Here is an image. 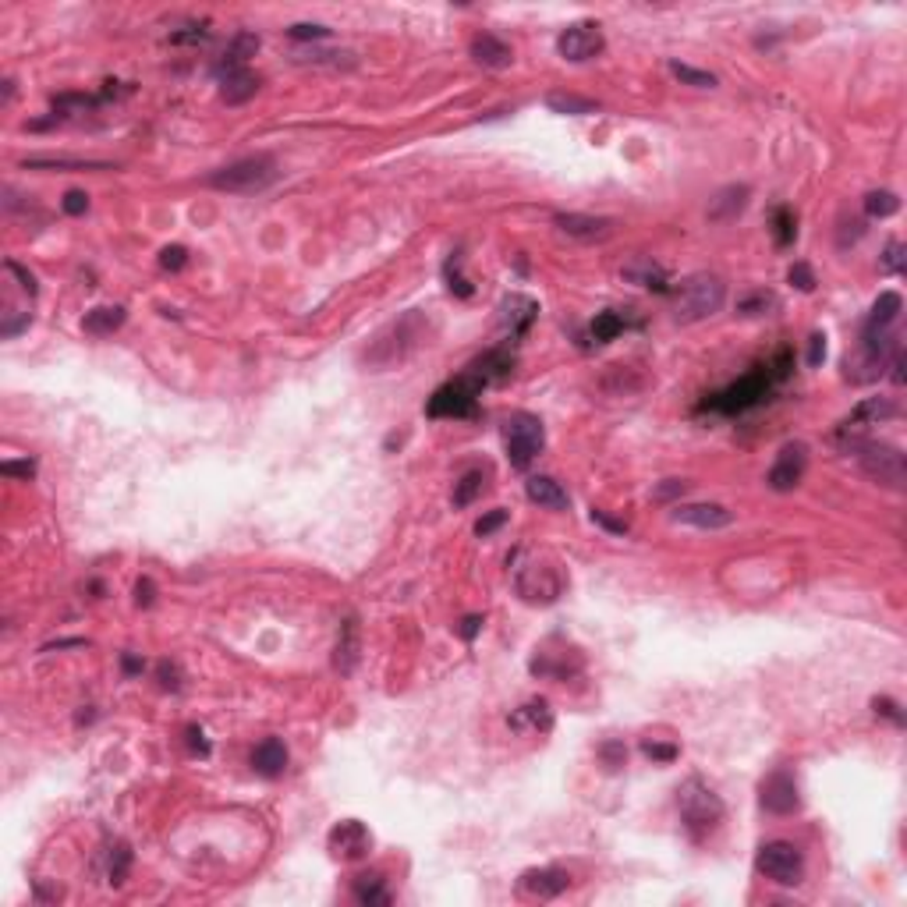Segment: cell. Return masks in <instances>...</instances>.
I'll list each match as a JSON object with an SVG mask.
<instances>
[{
  "mask_svg": "<svg viewBox=\"0 0 907 907\" xmlns=\"http://www.w3.org/2000/svg\"><path fill=\"white\" fill-rule=\"evenodd\" d=\"M185 734H188V744H192V751H199V755H203V759H206V755H209V741H206V734H203V730H199V727H188V730H185Z\"/></svg>",
  "mask_w": 907,
  "mask_h": 907,
  "instance_id": "94428289",
  "label": "cell"
},
{
  "mask_svg": "<svg viewBox=\"0 0 907 907\" xmlns=\"http://www.w3.org/2000/svg\"><path fill=\"white\" fill-rule=\"evenodd\" d=\"M777 309V294H769V291H755V294H748L738 301V312L741 316H769Z\"/></svg>",
  "mask_w": 907,
  "mask_h": 907,
  "instance_id": "ab89813d",
  "label": "cell"
},
{
  "mask_svg": "<svg viewBox=\"0 0 907 907\" xmlns=\"http://www.w3.org/2000/svg\"><path fill=\"white\" fill-rule=\"evenodd\" d=\"M503 444H507V457L514 468H529L546 447V429L536 415L518 412L503 422Z\"/></svg>",
  "mask_w": 907,
  "mask_h": 907,
  "instance_id": "9c48e42d",
  "label": "cell"
},
{
  "mask_svg": "<svg viewBox=\"0 0 907 907\" xmlns=\"http://www.w3.org/2000/svg\"><path fill=\"white\" fill-rule=\"evenodd\" d=\"M787 281H790L797 291H805V294H808V291H816V273H812V266H808V263H794V266H790V273H787Z\"/></svg>",
  "mask_w": 907,
  "mask_h": 907,
  "instance_id": "7bdbcfd3",
  "label": "cell"
},
{
  "mask_svg": "<svg viewBox=\"0 0 907 907\" xmlns=\"http://www.w3.org/2000/svg\"><path fill=\"white\" fill-rule=\"evenodd\" d=\"M677 808H681V823H684V829L692 833V840H705L716 826L723 823V812H727L723 801H720V794L709 790L699 777H692V780L681 784V790H677Z\"/></svg>",
  "mask_w": 907,
  "mask_h": 907,
  "instance_id": "277c9868",
  "label": "cell"
},
{
  "mask_svg": "<svg viewBox=\"0 0 907 907\" xmlns=\"http://www.w3.org/2000/svg\"><path fill=\"white\" fill-rule=\"evenodd\" d=\"M536 320H539L536 298H529V294H507V298L500 301V327H503V333H507L511 340L525 337V333L532 330Z\"/></svg>",
  "mask_w": 907,
  "mask_h": 907,
  "instance_id": "2e32d148",
  "label": "cell"
},
{
  "mask_svg": "<svg viewBox=\"0 0 907 907\" xmlns=\"http://www.w3.org/2000/svg\"><path fill=\"white\" fill-rule=\"evenodd\" d=\"M121 323H124L121 305H96V309L85 312V320H82L85 333H92V337H107V333L118 330Z\"/></svg>",
  "mask_w": 907,
  "mask_h": 907,
  "instance_id": "4dcf8cb0",
  "label": "cell"
},
{
  "mask_svg": "<svg viewBox=\"0 0 907 907\" xmlns=\"http://www.w3.org/2000/svg\"><path fill=\"white\" fill-rule=\"evenodd\" d=\"M518 366V355H514V348H490L482 358H475L468 372L482 383V387H490V383H503V379H511V372Z\"/></svg>",
  "mask_w": 907,
  "mask_h": 907,
  "instance_id": "d6986e66",
  "label": "cell"
},
{
  "mask_svg": "<svg viewBox=\"0 0 907 907\" xmlns=\"http://www.w3.org/2000/svg\"><path fill=\"white\" fill-rule=\"evenodd\" d=\"M511 727L518 734H549L553 730V709L546 699H532L525 702L521 709L511 712Z\"/></svg>",
  "mask_w": 907,
  "mask_h": 907,
  "instance_id": "7402d4cb",
  "label": "cell"
},
{
  "mask_svg": "<svg viewBox=\"0 0 907 907\" xmlns=\"http://www.w3.org/2000/svg\"><path fill=\"white\" fill-rule=\"evenodd\" d=\"M670 72H673L684 85H695V89H712V85H716V75H712V72H699V68L681 64V61H670Z\"/></svg>",
  "mask_w": 907,
  "mask_h": 907,
  "instance_id": "b9f144b4",
  "label": "cell"
},
{
  "mask_svg": "<svg viewBox=\"0 0 907 907\" xmlns=\"http://www.w3.org/2000/svg\"><path fill=\"white\" fill-rule=\"evenodd\" d=\"M92 720H96V712H92V709H89V712H79V723H92Z\"/></svg>",
  "mask_w": 907,
  "mask_h": 907,
  "instance_id": "e7e4bbea",
  "label": "cell"
},
{
  "mask_svg": "<svg viewBox=\"0 0 907 907\" xmlns=\"http://www.w3.org/2000/svg\"><path fill=\"white\" fill-rule=\"evenodd\" d=\"M684 490H688V482H684V479H666L663 486H656V493L653 496H656V500H670V496L684 493Z\"/></svg>",
  "mask_w": 907,
  "mask_h": 907,
  "instance_id": "91938a15",
  "label": "cell"
},
{
  "mask_svg": "<svg viewBox=\"0 0 907 907\" xmlns=\"http://www.w3.org/2000/svg\"><path fill=\"white\" fill-rule=\"evenodd\" d=\"M185 263H188V252H185L181 245H167L164 252H160V266L170 270V273H177Z\"/></svg>",
  "mask_w": 907,
  "mask_h": 907,
  "instance_id": "816d5d0a",
  "label": "cell"
},
{
  "mask_svg": "<svg viewBox=\"0 0 907 907\" xmlns=\"http://www.w3.org/2000/svg\"><path fill=\"white\" fill-rule=\"evenodd\" d=\"M252 769H255L259 777H266V780H277V777L288 769V748H284V741L266 738V741L255 744V751H252Z\"/></svg>",
  "mask_w": 907,
  "mask_h": 907,
  "instance_id": "d4e9b609",
  "label": "cell"
},
{
  "mask_svg": "<svg viewBox=\"0 0 907 907\" xmlns=\"http://www.w3.org/2000/svg\"><path fill=\"white\" fill-rule=\"evenodd\" d=\"M121 666H124V673H142V670H146V663L135 660V656H124Z\"/></svg>",
  "mask_w": 907,
  "mask_h": 907,
  "instance_id": "be15d7a7",
  "label": "cell"
},
{
  "mask_svg": "<svg viewBox=\"0 0 907 907\" xmlns=\"http://www.w3.org/2000/svg\"><path fill=\"white\" fill-rule=\"evenodd\" d=\"M872 709H875V712H879V716H886V720H893V723H897V727H901V723H904V712H901V705H897V702H893V699H875V702H872Z\"/></svg>",
  "mask_w": 907,
  "mask_h": 907,
  "instance_id": "db71d44e",
  "label": "cell"
},
{
  "mask_svg": "<svg viewBox=\"0 0 907 907\" xmlns=\"http://www.w3.org/2000/svg\"><path fill=\"white\" fill-rule=\"evenodd\" d=\"M727 301V284L716 273H692L677 288H670V312L677 323H699L720 312Z\"/></svg>",
  "mask_w": 907,
  "mask_h": 907,
  "instance_id": "6da1fadb",
  "label": "cell"
},
{
  "mask_svg": "<svg viewBox=\"0 0 907 907\" xmlns=\"http://www.w3.org/2000/svg\"><path fill=\"white\" fill-rule=\"evenodd\" d=\"M327 844H330V854L337 862H362L372 851V833L358 819H344L330 829Z\"/></svg>",
  "mask_w": 907,
  "mask_h": 907,
  "instance_id": "7c38bea8",
  "label": "cell"
},
{
  "mask_svg": "<svg viewBox=\"0 0 907 907\" xmlns=\"http://www.w3.org/2000/svg\"><path fill=\"white\" fill-rule=\"evenodd\" d=\"M206 40H209V29L206 25H196V22L185 25V29H177V33H170V43H177V46H181V43H206Z\"/></svg>",
  "mask_w": 907,
  "mask_h": 907,
  "instance_id": "681fc988",
  "label": "cell"
},
{
  "mask_svg": "<svg viewBox=\"0 0 907 907\" xmlns=\"http://www.w3.org/2000/svg\"><path fill=\"white\" fill-rule=\"evenodd\" d=\"M893 415H897V405H893L890 397H868V401H862L854 412L840 422L836 440H840V444H847V440H862L872 425H879L883 418H893Z\"/></svg>",
  "mask_w": 907,
  "mask_h": 907,
  "instance_id": "5bb4252c",
  "label": "cell"
},
{
  "mask_svg": "<svg viewBox=\"0 0 907 907\" xmlns=\"http://www.w3.org/2000/svg\"><path fill=\"white\" fill-rule=\"evenodd\" d=\"M503 525H507V511H490L486 518L475 521V536H482V539L493 536L496 529H503Z\"/></svg>",
  "mask_w": 907,
  "mask_h": 907,
  "instance_id": "7dc6e473",
  "label": "cell"
},
{
  "mask_svg": "<svg viewBox=\"0 0 907 907\" xmlns=\"http://www.w3.org/2000/svg\"><path fill=\"white\" fill-rule=\"evenodd\" d=\"M642 751L653 759V762H673L681 751H677V744H660V741H645L642 744Z\"/></svg>",
  "mask_w": 907,
  "mask_h": 907,
  "instance_id": "c3c4849f",
  "label": "cell"
},
{
  "mask_svg": "<svg viewBox=\"0 0 907 907\" xmlns=\"http://www.w3.org/2000/svg\"><path fill=\"white\" fill-rule=\"evenodd\" d=\"M482 493H486V475H482L479 468H472V472H464V475L454 482V507H468V503H475Z\"/></svg>",
  "mask_w": 907,
  "mask_h": 907,
  "instance_id": "e575fe53",
  "label": "cell"
},
{
  "mask_svg": "<svg viewBox=\"0 0 907 907\" xmlns=\"http://www.w3.org/2000/svg\"><path fill=\"white\" fill-rule=\"evenodd\" d=\"M805 472H808V447H805V444H787L784 451L777 454V461H773L766 482H769V490H777V493H790V490L801 486Z\"/></svg>",
  "mask_w": 907,
  "mask_h": 907,
  "instance_id": "4fadbf2b",
  "label": "cell"
},
{
  "mask_svg": "<svg viewBox=\"0 0 907 907\" xmlns=\"http://www.w3.org/2000/svg\"><path fill=\"white\" fill-rule=\"evenodd\" d=\"M525 493L532 503L539 507H546V511H568V490L557 482V479H549V475H532L529 482H525Z\"/></svg>",
  "mask_w": 907,
  "mask_h": 907,
  "instance_id": "484cf974",
  "label": "cell"
},
{
  "mask_svg": "<svg viewBox=\"0 0 907 907\" xmlns=\"http://www.w3.org/2000/svg\"><path fill=\"white\" fill-rule=\"evenodd\" d=\"M153 599H157V585H153L149 578H142V581L135 585V603H138V606H153Z\"/></svg>",
  "mask_w": 907,
  "mask_h": 907,
  "instance_id": "680465c9",
  "label": "cell"
},
{
  "mask_svg": "<svg viewBox=\"0 0 907 907\" xmlns=\"http://www.w3.org/2000/svg\"><path fill=\"white\" fill-rule=\"evenodd\" d=\"M748 199H751V188H748V185H727V188H720V192L709 199L705 216H709L712 224H734L744 209H748Z\"/></svg>",
  "mask_w": 907,
  "mask_h": 907,
  "instance_id": "44dd1931",
  "label": "cell"
},
{
  "mask_svg": "<svg viewBox=\"0 0 907 907\" xmlns=\"http://www.w3.org/2000/svg\"><path fill=\"white\" fill-rule=\"evenodd\" d=\"M603 46H606V40H603V29H599L596 22H575V25H568V29L557 36L560 57L571 61V64H585V61L599 57Z\"/></svg>",
  "mask_w": 907,
  "mask_h": 907,
  "instance_id": "8fae6325",
  "label": "cell"
},
{
  "mask_svg": "<svg viewBox=\"0 0 907 907\" xmlns=\"http://www.w3.org/2000/svg\"><path fill=\"white\" fill-rule=\"evenodd\" d=\"M553 224L578 242H603L614 234V220L610 216H585V213H557Z\"/></svg>",
  "mask_w": 907,
  "mask_h": 907,
  "instance_id": "ac0fdd59",
  "label": "cell"
},
{
  "mask_svg": "<svg viewBox=\"0 0 907 907\" xmlns=\"http://www.w3.org/2000/svg\"><path fill=\"white\" fill-rule=\"evenodd\" d=\"M823 358H826V333H812V340H808V366L816 369Z\"/></svg>",
  "mask_w": 907,
  "mask_h": 907,
  "instance_id": "6f0895ef",
  "label": "cell"
},
{
  "mask_svg": "<svg viewBox=\"0 0 907 907\" xmlns=\"http://www.w3.org/2000/svg\"><path fill=\"white\" fill-rule=\"evenodd\" d=\"M288 36L291 40H327L330 29H327V25H309V22H301V25H291Z\"/></svg>",
  "mask_w": 907,
  "mask_h": 907,
  "instance_id": "f907efd6",
  "label": "cell"
},
{
  "mask_svg": "<svg viewBox=\"0 0 907 907\" xmlns=\"http://www.w3.org/2000/svg\"><path fill=\"white\" fill-rule=\"evenodd\" d=\"M157 677H160V688L164 692H181V670H177V663H160L157 666Z\"/></svg>",
  "mask_w": 907,
  "mask_h": 907,
  "instance_id": "bcb514c9",
  "label": "cell"
},
{
  "mask_svg": "<svg viewBox=\"0 0 907 907\" xmlns=\"http://www.w3.org/2000/svg\"><path fill=\"white\" fill-rule=\"evenodd\" d=\"M25 167H33V170H64V167H72V170H110V164H103V160H64V157H33V160H25Z\"/></svg>",
  "mask_w": 907,
  "mask_h": 907,
  "instance_id": "8d00e7d4",
  "label": "cell"
},
{
  "mask_svg": "<svg viewBox=\"0 0 907 907\" xmlns=\"http://www.w3.org/2000/svg\"><path fill=\"white\" fill-rule=\"evenodd\" d=\"M277 181V164L270 157H245V160H234V164L220 167L206 177L209 188H220V192H238V196H248V192H263Z\"/></svg>",
  "mask_w": 907,
  "mask_h": 907,
  "instance_id": "8992f818",
  "label": "cell"
},
{
  "mask_svg": "<svg viewBox=\"0 0 907 907\" xmlns=\"http://www.w3.org/2000/svg\"><path fill=\"white\" fill-rule=\"evenodd\" d=\"M444 281H447L451 294H457V298H472L475 294V284L461 273V252H451V259L444 263Z\"/></svg>",
  "mask_w": 907,
  "mask_h": 907,
  "instance_id": "74e56055",
  "label": "cell"
},
{
  "mask_svg": "<svg viewBox=\"0 0 907 907\" xmlns=\"http://www.w3.org/2000/svg\"><path fill=\"white\" fill-rule=\"evenodd\" d=\"M355 901H358V904H369V907L390 904V893H387L379 872H362V875H355Z\"/></svg>",
  "mask_w": 907,
  "mask_h": 907,
  "instance_id": "d6a6232c",
  "label": "cell"
},
{
  "mask_svg": "<svg viewBox=\"0 0 907 907\" xmlns=\"http://www.w3.org/2000/svg\"><path fill=\"white\" fill-rule=\"evenodd\" d=\"M472 57H475V64L493 68V72L514 64V50L500 40V36H493V33H479V36L472 40Z\"/></svg>",
  "mask_w": 907,
  "mask_h": 907,
  "instance_id": "cb8c5ba5",
  "label": "cell"
},
{
  "mask_svg": "<svg viewBox=\"0 0 907 907\" xmlns=\"http://www.w3.org/2000/svg\"><path fill=\"white\" fill-rule=\"evenodd\" d=\"M794 234H797V220H794V209L790 206H777L773 213V238H777V245L787 248L794 242Z\"/></svg>",
  "mask_w": 907,
  "mask_h": 907,
  "instance_id": "f35d334b",
  "label": "cell"
},
{
  "mask_svg": "<svg viewBox=\"0 0 907 907\" xmlns=\"http://www.w3.org/2000/svg\"><path fill=\"white\" fill-rule=\"evenodd\" d=\"M883 270L886 273H904V245L893 238L890 245H886V252H883Z\"/></svg>",
  "mask_w": 907,
  "mask_h": 907,
  "instance_id": "f6af8a7d",
  "label": "cell"
},
{
  "mask_svg": "<svg viewBox=\"0 0 907 907\" xmlns=\"http://www.w3.org/2000/svg\"><path fill=\"white\" fill-rule=\"evenodd\" d=\"M255 92H259V75H252L248 68L231 72V75H220V96H224V103H231V107L248 103Z\"/></svg>",
  "mask_w": 907,
  "mask_h": 907,
  "instance_id": "f1b7e54d",
  "label": "cell"
},
{
  "mask_svg": "<svg viewBox=\"0 0 907 907\" xmlns=\"http://www.w3.org/2000/svg\"><path fill=\"white\" fill-rule=\"evenodd\" d=\"M844 451L854 454L858 464H862V472H865L868 479H875L879 486H890V490H897V493L907 490V461L897 447L862 436V440H847Z\"/></svg>",
  "mask_w": 907,
  "mask_h": 907,
  "instance_id": "5b68a950",
  "label": "cell"
},
{
  "mask_svg": "<svg viewBox=\"0 0 907 907\" xmlns=\"http://www.w3.org/2000/svg\"><path fill=\"white\" fill-rule=\"evenodd\" d=\"M255 50H259V36H252V33H238L231 46L224 50V57H220V64H216V79L220 75H231V72H242L248 61L255 57Z\"/></svg>",
  "mask_w": 907,
  "mask_h": 907,
  "instance_id": "4316f807",
  "label": "cell"
},
{
  "mask_svg": "<svg viewBox=\"0 0 907 907\" xmlns=\"http://www.w3.org/2000/svg\"><path fill=\"white\" fill-rule=\"evenodd\" d=\"M624 330H627V316H620L617 309H606V312H599V316L592 320L588 337H592L596 344H610V340H617Z\"/></svg>",
  "mask_w": 907,
  "mask_h": 907,
  "instance_id": "836d02e7",
  "label": "cell"
},
{
  "mask_svg": "<svg viewBox=\"0 0 907 907\" xmlns=\"http://www.w3.org/2000/svg\"><path fill=\"white\" fill-rule=\"evenodd\" d=\"M592 521L596 525H603L606 532H614V536H627V521H614L606 511H592Z\"/></svg>",
  "mask_w": 907,
  "mask_h": 907,
  "instance_id": "9f6ffc18",
  "label": "cell"
},
{
  "mask_svg": "<svg viewBox=\"0 0 907 907\" xmlns=\"http://www.w3.org/2000/svg\"><path fill=\"white\" fill-rule=\"evenodd\" d=\"M422 340H425V323H422L418 312H408V316H401L397 323H390L387 330L372 340L369 351H366V362L376 366V369L401 366L412 351L422 348Z\"/></svg>",
  "mask_w": 907,
  "mask_h": 907,
  "instance_id": "3957f363",
  "label": "cell"
},
{
  "mask_svg": "<svg viewBox=\"0 0 907 907\" xmlns=\"http://www.w3.org/2000/svg\"><path fill=\"white\" fill-rule=\"evenodd\" d=\"M514 585H518V596L532 606H549L564 596V585H568V575L560 571V564L553 560H529L514 571Z\"/></svg>",
  "mask_w": 907,
  "mask_h": 907,
  "instance_id": "52a82bcc",
  "label": "cell"
},
{
  "mask_svg": "<svg viewBox=\"0 0 907 907\" xmlns=\"http://www.w3.org/2000/svg\"><path fill=\"white\" fill-rule=\"evenodd\" d=\"M0 472H4V475H22V479H33V475H36V464H33V461H4V464H0Z\"/></svg>",
  "mask_w": 907,
  "mask_h": 907,
  "instance_id": "11a10c76",
  "label": "cell"
},
{
  "mask_svg": "<svg viewBox=\"0 0 907 907\" xmlns=\"http://www.w3.org/2000/svg\"><path fill=\"white\" fill-rule=\"evenodd\" d=\"M61 206H64V213H68V216H82L85 209H89V196H85V192H79V188H72V192L64 196V203H61Z\"/></svg>",
  "mask_w": 907,
  "mask_h": 907,
  "instance_id": "f5cc1de1",
  "label": "cell"
},
{
  "mask_svg": "<svg viewBox=\"0 0 907 907\" xmlns=\"http://www.w3.org/2000/svg\"><path fill=\"white\" fill-rule=\"evenodd\" d=\"M759 801H762V808L773 812V816H790V812L801 808L797 784H794V777H790L787 769H777V773H769V777L762 780V787H759Z\"/></svg>",
  "mask_w": 907,
  "mask_h": 907,
  "instance_id": "9a60e30c",
  "label": "cell"
},
{
  "mask_svg": "<svg viewBox=\"0 0 907 907\" xmlns=\"http://www.w3.org/2000/svg\"><path fill=\"white\" fill-rule=\"evenodd\" d=\"M773 387H777V379H773L769 366H759V369L744 372L741 379H734L730 387L709 394V397L702 401V412L741 415V412H748V408H759L762 401H769Z\"/></svg>",
  "mask_w": 907,
  "mask_h": 907,
  "instance_id": "7a4b0ae2",
  "label": "cell"
},
{
  "mask_svg": "<svg viewBox=\"0 0 907 907\" xmlns=\"http://www.w3.org/2000/svg\"><path fill=\"white\" fill-rule=\"evenodd\" d=\"M546 107H549L553 114H568V118H588V114L599 110L596 100L578 96V92H549V96H546Z\"/></svg>",
  "mask_w": 907,
  "mask_h": 907,
  "instance_id": "1f68e13d",
  "label": "cell"
},
{
  "mask_svg": "<svg viewBox=\"0 0 907 907\" xmlns=\"http://www.w3.org/2000/svg\"><path fill=\"white\" fill-rule=\"evenodd\" d=\"M599 759H603V766L606 769H620L624 762H627V748L620 741H606L603 748H599Z\"/></svg>",
  "mask_w": 907,
  "mask_h": 907,
  "instance_id": "ee69618b",
  "label": "cell"
},
{
  "mask_svg": "<svg viewBox=\"0 0 907 907\" xmlns=\"http://www.w3.org/2000/svg\"><path fill=\"white\" fill-rule=\"evenodd\" d=\"M128 868H131V851H128V844H110L107 847V879L114 883V886H121L124 879H128Z\"/></svg>",
  "mask_w": 907,
  "mask_h": 907,
  "instance_id": "d590c367",
  "label": "cell"
},
{
  "mask_svg": "<svg viewBox=\"0 0 907 907\" xmlns=\"http://www.w3.org/2000/svg\"><path fill=\"white\" fill-rule=\"evenodd\" d=\"M670 518H673L677 525H692V529H705V532H716V529L734 525V514H730L723 503H677Z\"/></svg>",
  "mask_w": 907,
  "mask_h": 907,
  "instance_id": "e0dca14e",
  "label": "cell"
},
{
  "mask_svg": "<svg viewBox=\"0 0 907 907\" xmlns=\"http://www.w3.org/2000/svg\"><path fill=\"white\" fill-rule=\"evenodd\" d=\"M518 886H521L525 893L539 897V901H553V897H560V893L571 886V875H568L564 868H529V872L518 879Z\"/></svg>",
  "mask_w": 907,
  "mask_h": 907,
  "instance_id": "ffe728a7",
  "label": "cell"
},
{
  "mask_svg": "<svg viewBox=\"0 0 907 907\" xmlns=\"http://www.w3.org/2000/svg\"><path fill=\"white\" fill-rule=\"evenodd\" d=\"M624 281H631V284H638V288H649V291H660V294H670V281H666V270H663L660 263H653L649 255H635L624 270Z\"/></svg>",
  "mask_w": 907,
  "mask_h": 907,
  "instance_id": "603a6c76",
  "label": "cell"
},
{
  "mask_svg": "<svg viewBox=\"0 0 907 907\" xmlns=\"http://www.w3.org/2000/svg\"><path fill=\"white\" fill-rule=\"evenodd\" d=\"M482 390H486V387L464 369L457 379L444 383V387L429 397L425 415H429V418H468V415H475V405H479V394H482Z\"/></svg>",
  "mask_w": 907,
  "mask_h": 907,
  "instance_id": "ba28073f",
  "label": "cell"
},
{
  "mask_svg": "<svg viewBox=\"0 0 907 907\" xmlns=\"http://www.w3.org/2000/svg\"><path fill=\"white\" fill-rule=\"evenodd\" d=\"M479 627H482V617H479V614H472V617L461 620V627H457V631H461V638H464V642H472V638L479 635Z\"/></svg>",
  "mask_w": 907,
  "mask_h": 907,
  "instance_id": "6125c7cd",
  "label": "cell"
},
{
  "mask_svg": "<svg viewBox=\"0 0 907 907\" xmlns=\"http://www.w3.org/2000/svg\"><path fill=\"white\" fill-rule=\"evenodd\" d=\"M755 865H759V872H762L766 879H773V883H780V886H797L801 875H805V858H801V851H797L794 844H787V840H769V844H762Z\"/></svg>",
  "mask_w": 907,
  "mask_h": 907,
  "instance_id": "30bf717a",
  "label": "cell"
},
{
  "mask_svg": "<svg viewBox=\"0 0 907 907\" xmlns=\"http://www.w3.org/2000/svg\"><path fill=\"white\" fill-rule=\"evenodd\" d=\"M901 209V199H897V192H868L865 196V213L868 216H893Z\"/></svg>",
  "mask_w": 907,
  "mask_h": 907,
  "instance_id": "60d3db41",
  "label": "cell"
},
{
  "mask_svg": "<svg viewBox=\"0 0 907 907\" xmlns=\"http://www.w3.org/2000/svg\"><path fill=\"white\" fill-rule=\"evenodd\" d=\"M901 309H904V298L897 291H883L872 305L865 320V330H893V323L901 320Z\"/></svg>",
  "mask_w": 907,
  "mask_h": 907,
  "instance_id": "83f0119b",
  "label": "cell"
},
{
  "mask_svg": "<svg viewBox=\"0 0 907 907\" xmlns=\"http://www.w3.org/2000/svg\"><path fill=\"white\" fill-rule=\"evenodd\" d=\"M358 649H362V642H358V620L348 617L344 624H340V638H337L333 666H337L340 673H351V670H355V663H358Z\"/></svg>",
  "mask_w": 907,
  "mask_h": 907,
  "instance_id": "f546056e",
  "label": "cell"
}]
</instances>
